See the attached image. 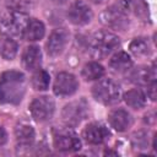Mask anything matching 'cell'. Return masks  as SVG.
<instances>
[{
  "instance_id": "obj_1",
  "label": "cell",
  "mask_w": 157,
  "mask_h": 157,
  "mask_svg": "<svg viewBox=\"0 0 157 157\" xmlns=\"http://www.w3.org/2000/svg\"><path fill=\"white\" fill-rule=\"evenodd\" d=\"M26 92L25 75L16 70L5 71L0 76V103L18 104Z\"/></svg>"
},
{
  "instance_id": "obj_2",
  "label": "cell",
  "mask_w": 157,
  "mask_h": 157,
  "mask_svg": "<svg viewBox=\"0 0 157 157\" xmlns=\"http://www.w3.org/2000/svg\"><path fill=\"white\" fill-rule=\"evenodd\" d=\"M129 2L128 0H117L115 4L107 7L101 15L99 20L101 22L113 29L125 31L129 27Z\"/></svg>"
},
{
  "instance_id": "obj_3",
  "label": "cell",
  "mask_w": 157,
  "mask_h": 157,
  "mask_svg": "<svg viewBox=\"0 0 157 157\" xmlns=\"http://www.w3.org/2000/svg\"><path fill=\"white\" fill-rule=\"evenodd\" d=\"M120 45V39L112 32L99 31L96 32L90 39V52L93 58L103 59L113 53Z\"/></svg>"
},
{
  "instance_id": "obj_4",
  "label": "cell",
  "mask_w": 157,
  "mask_h": 157,
  "mask_svg": "<svg viewBox=\"0 0 157 157\" xmlns=\"http://www.w3.org/2000/svg\"><path fill=\"white\" fill-rule=\"evenodd\" d=\"M92 94L96 101L102 104L110 105L119 101L120 98V87L110 78L99 80L92 88Z\"/></svg>"
},
{
  "instance_id": "obj_5",
  "label": "cell",
  "mask_w": 157,
  "mask_h": 157,
  "mask_svg": "<svg viewBox=\"0 0 157 157\" xmlns=\"http://www.w3.org/2000/svg\"><path fill=\"white\" fill-rule=\"evenodd\" d=\"M28 17L21 11H10L1 20V29L5 36H23Z\"/></svg>"
},
{
  "instance_id": "obj_6",
  "label": "cell",
  "mask_w": 157,
  "mask_h": 157,
  "mask_svg": "<svg viewBox=\"0 0 157 157\" xmlns=\"http://www.w3.org/2000/svg\"><path fill=\"white\" fill-rule=\"evenodd\" d=\"M87 113H88V104L82 98L66 104L61 112V118L66 125L76 126L86 118Z\"/></svg>"
},
{
  "instance_id": "obj_7",
  "label": "cell",
  "mask_w": 157,
  "mask_h": 157,
  "mask_svg": "<svg viewBox=\"0 0 157 157\" xmlns=\"http://www.w3.org/2000/svg\"><path fill=\"white\" fill-rule=\"evenodd\" d=\"M54 110H55V103L48 96H40L34 98L29 105V112L32 118L39 123L52 119Z\"/></svg>"
},
{
  "instance_id": "obj_8",
  "label": "cell",
  "mask_w": 157,
  "mask_h": 157,
  "mask_svg": "<svg viewBox=\"0 0 157 157\" xmlns=\"http://www.w3.org/2000/svg\"><path fill=\"white\" fill-rule=\"evenodd\" d=\"M92 16H93V13H92L91 7L88 6V4H86L82 0L74 1L67 10L69 21L76 26L87 25L92 20Z\"/></svg>"
},
{
  "instance_id": "obj_9",
  "label": "cell",
  "mask_w": 157,
  "mask_h": 157,
  "mask_svg": "<svg viewBox=\"0 0 157 157\" xmlns=\"http://www.w3.org/2000/svg\"><path fill=\"white\" fill-rule=\"evenodd\" d=\"M78 88L77 78L69 72H59L54 81V93L59 97H69L72 96Z\"/></svg>"
},
{
  "instance_id": "obj_10",
  "label": "cell",
  "mask_w": 157,
  "mask_h": 157,
  "mask_svg": "<svg viewBox=\"0 0 157 157\" xmlns=\"http://www.w3.org/2000/svg\"><path fill=\"white\" fill-rule=\"evenodd\" d=\"M67 42H69V33L66 29H64V28L54 29L50 33V36L47 40V44H45L48 55L52 58L60 55L64 52Z\"/></svg>"
},
{
  "instance_id": "obj_11",
  "label": "cell",
  "mask_w": 157,
  "mask_h": 157,
  "mask_svg": "<svg viewBox=\"0 0 157 157\" xmlns=\"http://www.w3.org/2000/svg\"><path fill=\"white\" fill-rule=\"evenodd\" d=\"M54 147L63 152H75L81 148V141L74 131L63 130L54 135Z\"/></svg>"
},
{
  "instance_id": "obj_12",
  "label": "cell",
  "mask_w": 157,
  "mask_h": 157,
  "mask_svg": "<svg viewBox=\"0 0 157 157\" xmlns=\"http://www.w3.org/2000/svg\"><path fill=\"white\" fill-rule=\"evenodd\" d=\"M110 136L109 130L101 123H91L83 130L85 140L91 145H99L105 142Z\"/></svg>"
},
{
  "instance_id": "obj_13",
  "label": "cell",
  "mask_w": 157,
  "mask_h": 157,
  "mask_svg": "<svg viewBox=\"0 0 157 157\" xmlns=\"http://www.w3.org/2000/svg\"><path fill=\"white\" fill-rule=\"evenodd\" d=\"M108 120L112 128H114L117 131H120V132L128 130L132 125V121H134L131 114L121 108L112 110L108 114Z\"/></svg>"
},
{
  "instance_id": "obj_14",
  "label": "cell",
  "mask_w": 157,
  "mask_h": 157,
  "mask_svg": "<svg viewBox=\"0 0 157 157\" xmlns=\"http://www.w3.org/2000/svg\"><path fill=\"white\" fill-rule=\"evenodd\" d=\"M42 63V53L39 47L37 45H29L25 48L22 53V65L28 71H34L39 69Z\"/></svg>"
},
{
  "instance_id": "obj_15",
  "label": "cell",
  "mask_w": 157,
  "mask_h": 157,
  "mask_svg": "<svg viewBox=\"0 0 157 157\" xmlns=\"http://www.w3.org/2000/svg\"><path fill=\"white\" fill-rule=\"evenodd\" d=\"M130 80L135 83L139 85H145L147 86L150 82L156 81V69H155V64L151 67H145L141 66L139 69H135L134 71H131L130 74Z\"/></svg>"
},
{
  "instance_id": "obj_16",
  "label": "cell",
  "mask_w": 157,
  "mask_h": 157,
  "mask_svg": "<svg viewBox=\"0 0 157 157\" xmlns=\"http://www.w3.org/2000/svg\"><path fill=\"white\" fill-rule=\"evenodd\" d=\"M44 33H45V27H44L43 22H40L37 18H31V20H28L27 26L25 28L23 38L26 40L34 42V40L42 39L44 37Z\"/></svg>"
},
{
  "instance_id": "obj_17",
  "label": "cell",
  "mask_w": 157,
  "mask_h": 157,
  "mask_svg": "<svg viewBox=\"0 0 157 157\" xmlns=\"http://www.w3.org/2000/svg\"><path fill=\"white\" fill-rule=\"evenodd\" d=\"M15 136H16V141L20 146L23 147H28L33 140H34V129L26 123H20L16 128H15Z\"/></svg>"
},
{
  "instance_id": "obj_18",
  "label": "cell",
  "mask_w": 157,
  "mask_h": 157,
  "mask_svg": "<svg viewBox=\"0 0 157 157\" xmlns=\"http://www.w3.org/2000/svg\"><path fill=\"white\" fill-rule=\"evenodd\" d=\"M109 66L114 71L126 72V71H129L131 69L132 60H131V58H130V55L128 53H125V52H118L109 60Z\"/></svg>"
},
{
  "instance_id": "obj_19",
  "label": "cell",
  "mask_w": 157,
  "mask_h": 157,
  "mask_svg": "<svg viewBox=\"0 0 157 157\" xmlns=\"http://www.w3.org/2000/svg\"><path fill=\"white\" fill-rule=\"evenodd\" d=\"M124 101L129 107L134 109H141L146 104V96L141 90L132 88L124 93Z\"/></svg>"
},
{
  "instance_id": "obj_20",
  "label": "cell",
  "mask_w": 157,
  "mask_h": 157,
  "mask_svg": "<svg viewBox=\"0 0 157 157\" xmlns=\"http://www.w3.org/2000/svg\"><path fill=\"white\" fill-rule=\"evenodd\" d=\"M18 45L10 36L0 37V55L6 60H12L17 54Z\"/></svg>"
},
{
  "instance_id": "obj_21",
  "label": "cell",
  "mask_w": 157,
  "mask_h": 157,
  "mask_svg": "<svg viewBox=\"0 0 157 157\" xmlns=\"http://www.w3.org/2000/svg\"><path fill=\"white\" fill-rule=\"evenodd\" d=\"M81 75L86 81L98 80L104 75V67L96 61H91V63H87L82 67Z\"/></svg>"
},
{
  "instance_id": "obj_22",
  "label": "cell",
  "mask_w": 157,
  "mask_h": 157,
  "mask_svg": "<svg viewBox=\"0 0 157 157\" xmlns=\"http://www.w3.org/2000/svg\"><path fill=\"white\" fill-rule=\"evenodd\" d=\"M50 77L45 70L37 69L32 76V87L36 91H45L49 87Z\"/></svg>"
},
{
  "instance_id": "obj_23",
  "label": "cell",
  "mask_w": 157,
  "mask_h": 157,
  "mask_svg": "<svg viewBox=\"0 0 157 157\" xmlns=\"http://www.w3.org/2000/svg\"><path fill=\"white\" fill-rule=\"evenodd\" d=\"M130 52L135 55V56H146L150 54L151 48H150V43L146 38H135L131 43H130Z\"/></svg>"
},
{
  "instance_id": "obj_24",
  "label": "cell",
  "mask_w": 157,
  "mask_h": 157,
  "mask_svg": "<svg viewBox=\"0 0 157 157\" xmlns=\"http://www.w3.org/2000/svg\"><path fill=\"white\" fill-rule=\"evenodd\" d=\"M129 10H132L136 16L142 20H148V5L146 0H128Z\"/></svg>"
},
{
  "instance_id": "obj_25",
  "label": "cell",
  "mask_w": 157,
  "mask_h": 157,
  "mask_svg": "<svg viewBox=\"0 0 157 157\" xmlns=\"http://www.w3.org/2000/svg\"><path fill=\"white\" fill-rule=\"evenodd\" d=\"M131 142L137 148H146V146H147V135L142 131H137L132 135Z\"/></svg>"
},
{
  "instance_id": "obj_26",
  "label": "cell",
  "mask_w": 157,
  "mask_h": 157,
  "mask_svg": "<svg viewBox=\"0 0 157 157\" xmlns=\"http://www.w3.org/2000/svg\"><path fill=\"white\" fill-rule=\"evenodd\" d=\"M147 94L152 101L156 99V81H152L147 85Z\"/></svg>"
},
{
  "instance_id": "obj_27",
  "label": "cell",
  "mask_w": 157,
  "mask_h": 157,
  "mask_svg": "<svg viewBox=\"0 0 157 157\" xmlns=\"http://www.w3.org/2000/svg\"><path fill=\"white\" fill-rule=\"evenodd\" d=\"M7 141V134L4 128H0V146H2Z\"/></svg>"
},
{
  "instance_id": "obj_28",
  "label": "cell",
  "mask_w": 157,
  "mask_h": 157,
  "mask_svg": "<svg viewBox=\"0 0 157 157\" xmlns=\"http://www.w3.org/2000/svg\"><path fill=\"white\" fill-rule=\"evenodd\" d=\"M54 4H58V5H61V4H65L67 0H52Z\"/></svg>"
},
{
  "instance_id": "obj_29",
  "label": "cell",
  "mask_w": 157,
  "mask_h": 157,
  "mask_svg": "<svg viewBox=\"0 0 157 157\" xmlns=\"http://www.w3.org/2000/svg\"><path fill=\"white\" fill-rule=\"evenodd\" d=\"M91 1H93L94 4H102V2H104L105 0H91Z\"/></svg>"
},
{
  "instance_id": "obj_30",
  "label": "cell",
  "mask_w": 157,
  "mask_h": 157,
  "mask_svg": "<svg viewBox=\"0 0 157 157\" xmlns=\"http://www.w3.org/2000/svg\"><path fill=\"white\" fill-rule=\"evenodd\" d=\"M105 155H118V153L117 152H112V151H107Z\"/></svg>"
}]
</instances>
